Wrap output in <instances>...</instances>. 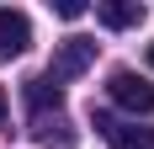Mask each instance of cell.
I'll return each instance as SVG.
<instances>
[{"instance_id": "4", "label": "cell", "mask_w": 154, "mask_h": 149, "mask_svg": "<svg viewBox=\"0 0 154 149\" xmlns=\"http://www.w3.org/2000/svg\"><path fill=\"white\" fill-rule=\"evenodd\" d=\"M96 128H101V138H106L112 149H154V128H143L138 117H133V122H112V117H96Z\"/></svg>"}, {"instance_id": "5", "label": "cell", "mask_w": 154, "mask_h": 149, "mask_svg": "<svg viewBox=\"0 0 154 149\" xmlns=\"http://www.w3.org/2000/svg\"><path fill=\"white\" fill-rule=\"evenodd\" d=\"M32 138L37 144H53V149H75V122L64 117V112H43V117H32Z\"/></svg>"}, {"instance_id": "3", "label": "cell", "mask_w": 154, "mask_h": 149, "mask_svg": "<svg viewBox=\"0 0 154 149\" xmlns=\"http://www.w3.org/2000/svg\"><path fill=\"white\" fill-rule=\"evenodd\" d=\"M27 43H32V16L16 5H0V53L16 59V53H27Z\"/></svg>"}, {"instance_id": "2", "label": "cell", "mask_w": 154, "mask_h": 149, "mask_svg": "<svg viewBox=\"0 0 154 149\" xmlns=\"http://www.w3.org/2000/svg\"><path fill=\"white\" fill-rule=\"evenodd\" d=\"M96 64V43L91 37H64L59 48H53V64H48V80H80V74Z\"/></svg>"}, {"instance_id": "1", "label": "cell", "mask_w": 154, "mask_h": 149, "mask_svg": "<svg viewBox=\"0 0 154 149\" xmlns=\"http://www.w3.org/2000/svg\"><path fill=\"white\" fill-rule=\"evenodd\" d=\"M106 96L122 106V112H133V117H149V112H154V85L143 80V74H133V69H117V74H112V80H106Z\"/></svg>"}, {"instance_id": "10", "label": "cell", "mask_w": 154, "mask_h": 149, "mask_svg": "<svg viewBox=\"0 0 154 149\" xmlns=\"http://www.w3.org/2000/svg\"><path fill=\"white\" fill-rule=\"evenodd\" d=\"M149 69H154V43H149Z\"/></svg>"}, {"instance_id": "6", "label": "cell", "mask_w": 154, "mask_h": 149, "mask_svg": "<svg viewBox=\"0 0 154 149\" xmlns=\"http://www.w3.org/2000/svg\"><path fill=\"white\" fill-rule=\"evenodd\" d=\"M96 21L112 27V32H128V27L143 21V5L138 0H96Z\"/></svg>"}, {"instance_id": "7", "label": "cell", "mask_w": 154, "mask_h": 149, "mask_svg": "<svg viewBox=\"0 0 154 149\" xmlns=\"http://www.w3.org/2000/svg\"><path fill=\"white\" fill-rule=\"evenodd\" d=\"M21 96H27L32 117H43V112H59V106H64V85H59V80H48V74L27 80V85H21Z\"/></svg>"}, {"instance_id": "8", "label": "cell", "mask_w": 154, "mask_h": 149, "mask_svg": "<svg viewBox=\"0 0 154 149\" xmlns=\"http://www.w3.org/2000/svg\"><path fill=\"white\" fill-rule=\"evenodd\" d=\"M53 11H59L64 21H80V16H85V0H59V5H53Z\"/></svg>"}, {"instance_id": "9", "label": "cell", "mask_w": 154, "mask_h": 149, "mask_svg": "<svg viewBox=\"0 0 154 149\" xmlns=\"http://www.w3.org/2000/svg\"><path fill=\"white\" fill-rule=\"evenodd\" d=\"M5 112H11V106H5V85H0V122H5Z\"/></svg>"}]
</instances>
